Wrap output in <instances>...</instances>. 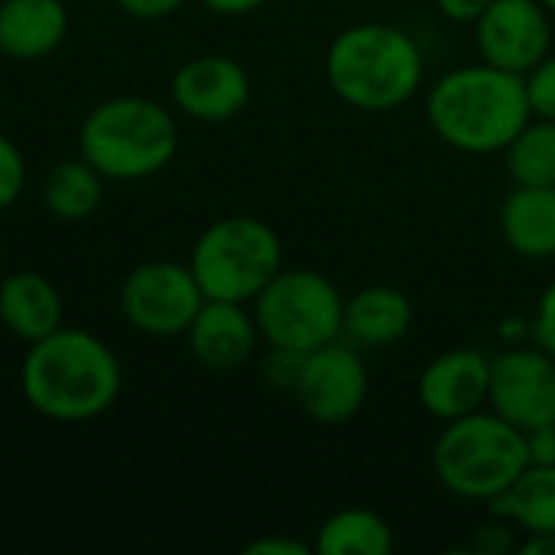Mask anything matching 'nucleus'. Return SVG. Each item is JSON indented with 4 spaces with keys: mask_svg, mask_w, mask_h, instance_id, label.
I'll return each mask as SVG.
<instances>
[{
    "mask_svg": "<svg viewBox=\"0 0 555 555\" xmlns=\"http://www.w3.org/2000/svg\"><path fill=\"white\" fill-rule=\"evenodd\" d=\"M498 517H511L537 533H555V465L527 468L507 491L494 498Z\"/></svg>",
    "mask_w": 555,
    "mask_h": 555,
    "instance_id": "obj_19",
    "label": "nucleus"
},
{
    "mask_svg": "<svg viewBox=\"0 0 555 555\" xmlns=\"http://www.w3.org/2000/svg\"><path fill=\"white\" fill-rule=\"evenodd\" d=\"M101 202V185L91 166L81 163H62L52 169L46 182V205L59 218H88Z\"/></svg>",
    "mask_w": 555,
    "mask_h": 555,
    "instance_id": "obj_22",
    "label": "nucleus"
},
{
    "mask_svg": "<svg viewBox=\"0 0 555 555\" xmlns=\"http://www.w3.org/2000/svg\"><path fill=\"white\" fill-rule=\"evenodd\" d=\"M488 393L501 420L533 433L555 420V364L537 351H511L491 364Z\"/></svg>",
    "mask_w": 555,
    "mask_h": 555,
    "instance_id": "obj_9",
    "label": "nucleus"
},
{
    "mask_svg": "<svg viewBox=\"0 0 555 555\" xmlns=\"http://www.w3.org/2000/svg\"><path fill=\"white\" fill-rule=\"evenodd\" d=\"M530 468L524 429L498 416H459L436 446L442 485L462 498H498Z\"/></svg>",
    "mask_w": 555,
    "mask_h": 555,
    "instance_id": "obj_4",
    "label": "nucleus"
},
{
    "mask_svg": "<svg viewBox=\"0 0 555 555\" xmlns=\"http://www.w3.org/2000/svg\"><path fill=\"white\" fill-rule=\"evenodd\" d=\"M413 309L403 293L390 286H371L358 293L341 319V328L361 345H390L410 328Z\"/></svg>",
    "mask_w": 555,
    "mask_h": 555,
    "instance_id": "obj_17",
    "label": "nucleus"
},
{
    "mask_svg": "<svg viewBox=\"0 0 555 555\" xmlns=\"http://www.w3.org/2000/svg\"><path fill=\"white\" fill-rule=\"evenodd\" d=\"M81 150L85 159L104 176H150L176 153V124L150 101H111L88 117L81 130Z\"/></svg>",
    "mask_w": 555,
    "mask_h": 555,
    "instance_id": "obj_5",
    "label": "nucleus"
},
{
    "mask_svg": "<svg viewBox=\"0 0 555 555\" xmlns=\"http://www.w3.org/2000/svg\"><path fill=\"white\" fill-rule=\"evenodd\" d=\"M537 341H540V348H546L550 354H555V286L546 289V296H543V302H540Z\"/></svg>",
    "mask_w": 555,
    "mask_h": 555,
    "instance_id": "obj_26",
    "label": "nucleus"
},
{
    "mask_svg": "<svg viewBox=\"0 0 555 555\" xmlns=\"http://www.w3.org/2000/svg\"><path fill=\"white\" fill-rule=\"evenodd\" d=\"M296 393L309 416L322 423H341L354 416L367 397V374L354 351L332 341L302 354Z\"/></svg>",
    "mask_w": 555,
    "mask_h": 555,
    "instance_id": "obj_10",
    "label": "nucleus"
},
{
    "mask_svg": "<svg viewBox=\"0 0 555 555\" xmlns=\"http://www.w3.org/2000/svg\"><path fill=\"white\" fill-rule=\"evenodd\" d=\"M478 46L488 65L530 72L550 49V23L533 0H491L478 16Z\"/></svg>",
    "mask_w": 555,
    "mask_h": 555,
    "instance_id": "obj_11",
    "label": "nucleus"
},
{
    "mask_svg": "<svg viewBox=\"0 0 555 555\" xmlns=\"http://www.w3.org/2000/svg\"><path fill=\"white\" fill-rule=\"evenodd\" d=\"M65 36V10L59 0H7L0 7V49L16 59L52 52Z\"/></svg>",
    "mask_w": 555,
    "mask_h": 555,
    "instance_id": "obj_15",
    "label": "nucleus"
},
{
    "mask_svg": "<svg viewBox=\"0 0 555 555\" xmlns=\"http://www.w3.org/2000/svg\"><path fill=\"white\" fill-rule=\"evenodd\" d=\"M309 550L302 543H286V540H260L250 543L247 555H306Z\"/></svg>",
    "mask_w": 555,
    "mask_h": 555,
    "instance_id": "obj_29",
    "label": "nucleus"
},
{
    "mask_svg": "<svg viewBox=\"0 0 555 555\" xmlns=\"http://www.w3.org/2000/svg\"><path fill=\"white\" fill-rule=\"evenodd\" d=\"M439 7L455 20H478L491 7V0H439Z\"/></svg>",
    "mask_w": 555,
    "mask_h": 555,
    "instance_id": "obj_28",
    "label": "nucleus"
},
{
    "mask_svg": "<svg viewBox=\"0 0 555 555\" xmlns=\"http://www.w3.org/2000/svg\"><path fill=\"white\" fill-rule=\"evenodd\" d=\"M429 117L439 137L459 150L491 153L511 146L530 117L527 81L498 65L452 72L433 88Z\"/></svg>",
    "mask_w": 555,
    "mask_h": 555,
    "instance_id": "obj_1",
    "label": "nucleus"
},
{
    "mask_svg": "<svg viewBox=\"0 0 555 555\" xmlns=\"http://www.w3.org/2000/svg\"><path fill=\"white\" fill-rule=\"evenodd\" d=\"M205 3L211 10H218V13H244V10H254L263 0H205Z\"/></svg>",
    "mask_w": 555,
    "mask_h": 555,
    "instance_id": "obj_31",
    "label": "nucleus"
},
{
    "mask_svg": "<svg viewBox=\"0 0 555 555\" xmlns=\"http://www.w3.org/2000/svg\"><path fill=\"white\" fill-rule=\"evenodd\" d=\"M527 98L537 114H543L546 120H555V59L540 62L533 68V75L527 81Z\"/></svg>",
    "mask_w": 555,
    "mask_h": 555,
    "instance_id": "obj_23",
    "label": "nucleus"
},
{
    "mask_svg": "<svg viewBox=\"0 0 555 555\" xmlns=\"http://www.w3.org/2000/svg\"><path fill=\"white\" fill-rule=\"evenodd\" d=\"M543 3H546V7H553V10H555V0H543Z\"/></svg>",
    "mask_w": 555,
    "mask_h": 555,
    "instance_id": "obj_32",
    "label": "nucleus"
},
{
    "mask_svg": "<svg viewBox=\"0 0 555 555\" xmlns=\"http://www.w3.org/2000/svg\"><path fill=\"white\" fill-rule=\"evenodd\" d=\"M202 286L195 273L176 263H150L133 270L124 286V309L130 322L153 335H172L195 322L202 309Z\"/></svg>",
    "mask_w": 555,
    "mask_h": 555,
    "instance_id": "obj_8",
    "label": "nucleus"
},
{
    "mask_svg": "<svg viewBox=\"0 0 555 555\" xmlns=\"http://www.w3.org/2000/svg\"><path fill=\"white\" fill-rule=\"evenodd\" d=\"M504 234L527 257L555 254V185H520L501 211Z\"/></svg>",
    "mask_w": 555,
    "mask_h": 555,
    "instance_id": "obj_16",
    "label": "nucleus"
},
{
    "mask_svg": "<svg viewBox=\"0 0 555 555\" xmlns=\"http://www.w3.org/2000/svg\"><path fill=\"white\" fill-rule=\"evenodd\" d=\"M0 315L23 338H46L59 325V296L36 273H16L0 289Z\"/></svg>",
    "mask_w": 555,
    "mask_h": 555,
    "instance_id": "obj_18",
    "label": "nucleus"
},
{
    "mask_svg": "<svg viewBox=\"0 0 555 555\" xmlns=\"http://www.w3.org/2000/svg\"><path fill=\"white\" fill-rule=\"evenodd\" d=\"M29 403L55 420H85L111 406L120 371L111 351L81 332H52L36 341L23 367Z\"/></svg>",
    "mask_w": 555,
    "mask_h": 555,
    "instance_id": "obj_2",
    "label": "nucleus"
},
{
    "mask_svg": "<svg viewBox=\"0 0 555 555\" xmlns=\"http://www.w3.org/2000/svg\"><path fill=\"white\" fill-rule=\"evenodd\" d=\"M393 550L390 527L367 511H345L319 533L322 555H387Z\"/></svg>",
    "mask_w": 555,
    "mask_h": 555,
    "instance_id": "obj_20",
    "label": "nucleus"
},
{
    "mask_svg": "<svg viewBox=\"0 0 555 555\" xmlns=\"http://www.w3.org/2000/svg\"><path fill=\"white\" fill-rule=\"evenodd\" d=\"M23 189V159L10 140L0 137V208L10 205Z\"/></svg>",
    "mask_w": 555,
    "mask_h": 555,
    "instance_id": "obj_24",
    "label": "nucleus"
},
{
    "mask_svg": "<svg viewBox=\"0 0 555 555\" xmlns=\"http://www.w3.org/2000/svg\"><path fill=\"white\" fill-rule=\"evenodd\" d=\"M176 101L202 120H224L247 101V75L231 59H195L176 75Z\"/></svg>",
    "mask_w": 555,
    "mask_h": 555,
    "instance_id": "obj_13",
    "label": "nucleus"
},
{
    "mask_svg": "<svg viewBox=\"0 0 555 555\" xmlns=\"http://www.w3.org/2000/svg\"><path fill=\"white\" fill-rule=\"evenodd\" d=\"M530 462L537 465H555V420H550L546 426L530 433Z\"/></svg>",
    "mask_w": 555,
    "mask_h": 555,
    "instance_id": "obj_25",
    "label": "nucleus"
},
{
    "mask_svg": "<svg viewBox=\"0 0 555 555\" xmlns=\"http://www.w3.org/2000/svg\"><path fill=\"white\" fill-rule=\"evenodd\" d=\"M507 166L520 185H555V120L524 127L511 143Z\"/></svg>",
    "mask_w": 555,
    "mask_h": 555,
    "instance_id": "obj_21",
    "label": "nucleus"
},
{
    "mask_svg": "<svg viewBox=\"0 0 555 555\" xmlns=\"http://www.w3.org/2000/svg\"><path fill=\"white\" fill-rule=\"evenodd\" d=\"M257 319L280 351L309 354L341 332L345 306L328 280L309 270H293L276 273L260 289Z\"/></svg>",
    "mask_w": 555,
    "mask_h": 555,
    "instance_id": "obj_7",
    "label": "nucleus"
},
{
    "mask_svg": "<svg viewBox=\"0 0 555 555\" xmlns=\"http://www.w3.org/2000/svg\"><path fill=\"white\" fill-rule=\"evenodd\" d=\"M280 270L276 234L254 218H228L205 231L195 247L192 273L208 299L244 302Z\"/></svg>",
    "mask_w": 555,
    "mask_h": 555,
    "instance_id": "obj_6",
    "label": "nucleus"
},
{
    "mask_svg": "<svg viewBox=\"0 0 555 555\" xmlns=\"http://www.w3.org/2000/svg\"><path fill=\"white\" fill-rule=\"evenodd\" d=\"M192 348H195L198 361H205L208 367L228 371L250 358L254 328H250L247 315L237 309V302L211 299L205 309H198V315L192 322Z\"/></svg>",
    "mask_w": 555,
    "mask_h": 555,
    "instance_id": "obj_14",
    "label": "nucleus"
},
{
    "mask_svg": "<svg viewBox=\"0 0 555 555\" xmlns=\"http://www.w3.org/2000/svg\"><path fill=\"white\" fill-rule=\"evenodd\" d=\"M420 78V49L393 26H354L341 33L328 52V81L354 107H397L416 94Z\"/></svg>",
    "mask_w": 555,
    "mask_h": 555,
    "instance_id": "obj_3",
    "label": "nucleus"
},
{
    "mask_svg": "<svg viewBox=\"0 0 555 555\" xmlns=\"http://www.w3.org/2000/svg\"><path fill=\"white\" fill-rule=\"evenodd\" d=\"M491 390V364L478 351H452L439 358L420 380V400L442 420L468 416Z\"/></svg>",
    "mask_w": 555,
    "mask_h": 555,
    "instance_id": "obj_12",
    "label": "nucleus"
},
{
    "mask_svg": "<svg viewBox=\"0 0 555 555\" xmlns=\"http://www.w3.org/2000/svg\"><path fill=\"white\" fill-rule=\"evenodd\" d=\"M524 555H555V533H537L524 546Z\"/></svg>",
    "mask_w": 555,
    "mask_h": 555,
    "instance_id": "obj_30",
    "label": "nucleus"
},
{
    "mask_svg": "<svg viewBox=\"0 0 555 555\" xmlns=\"http://www.w3.org/2000/svg\"><path fill=\"white\" fill-rule=\"evenodd\" d=\"M182 0H120L124 10H130L133 16H166L179 7Z\"/></svg>",
    "mask_w": 555,
    "mask_h": 555,
    "instance_id": "obj_27",
    "label": "nucleus"
}]
</instances>
